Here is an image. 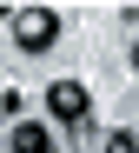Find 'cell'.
I'll return each mask as SVG.
<instances>
[{"instance_id":"cell-5","label":"cell","mask_w":139,"mask_h":153,"mask_svg":"<svg viewBox=\"0 0 139 153\" xmlns=\"http://www.w3.org/2000/svg\"><path fill=\"white\" fill-rule=\"evenodd\" d=\"M132 73H139V47H132Z\"/></svg>"},{"instance_id":"cell-3","label":"cell","mask_w":139,"mask_h":153,"mask_svg":"<svg viewBox=\"0 0 139 153\" xmlns=\"http://www.w3.org/2000/svg\"><path fill=\"white\" fill-rule=\"evenodd\" d=\"M13 153H53V140H46V126H13Z\"/></svg>"},{"instance_id":"cell-2","label":"cell","mask_w":139,"mask_h":153,"mask_svg":"<svg viewBox=\"0 0 139 153\" xmlns=\"http://www.w3.org/2000/svg\"><path fill=\"white\" fill-rule=\"evenodd\" d=\"M46 107H53V120H86V107H93V100H86V87H79V80H53L46 87Z\"/></svg>"},{"instance_id":"cell-4","label":"cell","mask_w":139,"mask_h":153,"mask_svg":"<svg viewBox=\"0 0 139 153\" xmlns=\"http://www.w3.org/2000/svg\"><path fill=\"white\" fill-rule=\"evenodd\" d=\"M106 153H139V140H132V133H113V140H106Z\"/></svg>"},{"instance_id":"cell-1","label":"cell","mask_w":139,"mask_h":153,"mask_svg":"<svg viewBox=\"0 0 139 153\" xmlns=\"http://www.w3.org/2000/svg\"><path fill=\"white\" fill-rule=\"evenodd\" d=\"M13 40H20V47H53V40H60L53 7H20V13H13Z\"/></svg>"}]
</instances>
